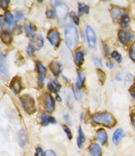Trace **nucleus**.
Listing matches in <instances>:
<instances>
[{
    "label": "nucleus",
    "instance_id": "1",
    "mask_svg": "<svg viewBox=\"0 0 135 156\" xmlns=\"http://www.w3.org/2000/svg\"><path fill=\"white\" fill-rule=\"evenodd\" d=\"M79 41L78 30L74 25H67L65 27V43L69 50H74Z\"/></svg>",
    "mask_w": 135,
    "mask_h": 156
},
{
    "label": "nucleus",
    "instance_id": "2",
    "mask_svg": "<svg viewBox=\"0 0 135 156\" xmlns=\"http://www.w3.org/2000/svg\"><path fill=\"white\" fill-rule=\"evenodd\" d=\"M92 120L97 122V124L104 125L109 128H112L116 125V119L113 118L112 115L109 113H98L94 114L92 116Z\"/></svg>",
    "mask_w": 135,
    "mask_h": 156
},
{
    "label": "nucleus",
    "instance_id": "3",
    "mask_svg": "<svg viewBox=\"0 0 135 156\" xmlns=\"http://www.w3.org/2000/svg\"><path fill=\"white\" fill-rule=\"evenodd\" d=\"M20 101H21V104L24 111L29 114V115H32L36 112V104H35V100L34 98L32 96L28 95H23L21 98H20Z\"/></svg>",
    "mask_w": 135,
    "mask_h": 156
},
{
    "label": "nucleus",
    "instance_id": "4",
    "mask_svg": "<svg viewBox=\"0 0 135 156\" xmlns=\"http://www.w3.org/2000/svg\"><path fill=\"white\" fill-rule=\"evenodd\" d=\"M43 104L44 109H46L48 113H52L55 109L54 99L50 93H44L43 95Z\"/></svg>",
    "mask_w": 135,
    "mask_h": 156
},
{
    "label": "nucleus",
    "instance_id": "5",
    "mask_svg": "<svg viewBox=\"0 0 135 156\" xmlns=\"http://www.w3.org/2000/svg\"><path fill=\"white\" fill-rule=\"evenodd\" d=\"M54 5L55 6L56 15L58 16L60 20H65L68 13V8L62 1H55L54 2Z\"/></svg>",
    "mask_w": 135,
    "mask_h": 156
},
{
    "label": "nucleus",
    "instance_id": "6",
    "mask_svg": "<svg viewBox=\"0 0 135 156\" xmlns=\"http://www.w3.org/2000/svg\"><path fill=\"white\" fill-rule=\"evenodd\" d=\"M86 39H87V42L89 47L91 48H96V44H97V38H96V34L95 31L93 30L91 26H87L86 27Z\"/></svg>",
    "mask_w": 135,
    "mask_h": 156
},
{
    "label": "nucleus",
    "instance_id": "7",
    "mask_svg": "<svg viewBox=\"0 0 135 156\" xmlns=\"http://www.w3.org/2000/svg\"><path fill=\"white\" fill-rule=\"evenodd\" d=\"M47 40L50 43L51 46L57 47L60 43V35L57 30L55 29H51L47 33Z\"/></svg>",
    "mask_w": 135,
    "mask_h": 156
},
{
    "label": "nucleus",
    "instance_id": "8",
    "mask_svg": "<svg viewBox=\"0 0 135 156\" xmlns=\"http://www.w3.org/2000/svg\"><path fill=\"white\" fill-rule=\"evenodd\" d=\"M135 38V36L133 33L129 32V31H119L118 32V39H119L120 43L123 44H127L129 42H131V41Z\"/></svg>",
    "mask_w": 135,
    "mask_h": 156
},
{
    "label": "nucleus",
    "instance_id": "9",
    "mask_svg": "<svg viewBox=\"0 0 135 156\" xmlns=\"http://www.w3.org/2000/svg\"><path fill=\"white\" fill-rule=\"evenodd\" d=\"M9 89L14 94H19L23 89V84H22L21 79H20L19 77H14L9 85Z\"/></svg>",
    "mask_w": 135,
    "mask_h": 156
},
{
    "label": "nucleus",
    "instance_id": "10",
    "mask_svg": "<svg viewBox=\"0 0 135 156\" xmlns=\"http://www.w3.org/2000/svg\"><path fill=\"white\" fill-rule=\"evenodd\" d=\"M0 75L3 78H6L8 75V66L6 61V55L4 53H0Z\"/></svg>",
    "mask_w": 135,
    "mask_h": 156
},
{
    "label": "nucleus",
    "instance_id": "11",
    "mask_svg": "<svg viewBox=\"0 0 135 156\" xmlns=\"http://www.w3.org/2000/svg\"><path fill=\"white\" fill-rule=\"evenodd\" d=\"M36 68H38V71H39V84H40V87H42L43 84L44 78H46L47 68L44 67L43 64L42 62H40V61H36Z\"/></svg>",
    "mask_w": 135,
    "mask_h": 156
},
{
    "label": "nucleus",
    "instance_id": "12",
    "mask_svg": "<svg viewBox=\"0 0 135 156\" xmlns=\"http://www.w3.org/2000/svg\"><path fill=\"white\" fill-rule=\"evenodd\" d=\"M29 44H31V46L35 48V51L36 50H40V48H43V37L40 35H35L34 37L32 38L31 42Z\"/></svg>",
    "mask_w": 135,
    "mask_h": 156
},
{
    "label": "nucleus",
    "instance_id": "13",
    "mask_svg": "<svg viewBox=\"0 0 135 156\" xmlns=\"http://www.w3.org/2000/svg\"><path fill=\"white\" fill-rule=\"evenodd\" d=\"M110 15H112V18L113 19V21H116L118 19H121L123 15H125V12L122 8L112 7V11H110Z\"/></svg>",
    "mask_w": 135,
    "mask_h": 156
},
{
    "label": "nucleus",
    "instance_id": "14",
    "mask_svg": "<svg viewBox=\"0 0 135 156\" xmlns=\"http://www.w3.org/2000/svg\"><path fill=\"white\" fill-rule=\"evenodd\" d=\"M12 35L9 31L7 30H3L1 33H0V40H1V42L5 44H11L12 42Z\"/></svg>",
    "mask_w": 135,
    "mask_h": 156
},
{
    "label": "nucleus",
    "instance_id": "15",
    "mask_svg": "<svg viewBox=\"0 0 135 156\" xmlns=\"http://www.w3.org/2000/svg\"><path fill=\"white\" fill-rule=\"evenodd\" d=\"M40 122H42L43 126H47L50 124H56V120H55V118L48 116L47 114H42L40 115Z\"/></svg>",
    "mask_w": 135,
    "mask_h": 156
},
{
    "label": "nucleus",
    "instance_id": "16",
    "mask_svg": "<svg viewBox=\"0 0 135 156\" xmlns=\"http://www.w3.org/2000/svg\"><path fill=\"white\" fill-rule=\"evenodd\" d=\"M50 68L54 76H58L61 73V70H62V65L58 61H52L50 65Z\"/></svg>",
    "mask_w": 135,
    "mask_h": 156
},
{
    "label": "nucleus",
    "instance_id": "17",
    "mask_svg": "<svg viewBox=\"0 0 135 156\" xmlns=\"http://www.w3.org/2000/svg\"><path fill=\"white\" fill-rule=\"evenodd\" d=\"M97 138H98V140L100 141L101 144H106L108 141V134L106 133V130L103 129L98 130L97 131Z\"/></svg>",
    "mask_w": 135,
    "mask_h": 156
},
{
    "label": "nucleus",
    "instance_id": "18",
    "mask_svg": "<svg viewBox=\"0 0 135 156\" xmlns=\"http://www.w3.org/2000/svg\"><path fill=\"white\" fill-rule=\"evenodd\" d=\"M90 153L91 156H102V148L98 143H93L90 146Z\"/></svg>",
    "mask_w": 135,
    "mask_h": 156
},
{
    "label": "nucleus",
    "instance_id": "19",
    "mask_svg": "<svg viewBox=\"0 0 135 156\" xmlns=\"http://www.w3.org/2000/svg\"><path fill=\"white\" fill-rule=\"evenodd\" d=\"M27 141H28V137H27V133L26 130L22 129L20 130L19 133V144L21 147H25L27 144Z\"/></svg>",
    "mask_w": 135,
    "mask_h": 156
},
{
    "label": "nucleus",
    "instance_id": "20",
    "mask_svg": "<svg viewBox=\"0 0 135 156\" xmlns=\"http://www.w3.org/2000/svg\"><path fill=\"white\" fill-rule=\"evenodd\" d=\"M123 135H124V133L121 129H118L114 131L113 136H112V141H113L114 144H117V143L121 140V138L123 137Z\"/></svg>",
    "mask_w": 135,
    "mask_h": 156
},
{
    "label": "nucleus",
    "instance_id": "21",
    "mask_svg": "<svg viewBox=\"0 0 135 156\" xmlns=\"http://www.w3.org/2000/svg\"><path fill=\"white\" fill-rule=\"evenodd\" d=\"M4 20H5V22L8 26H13L14 25V22H15V18L13 14L11 13L10 11H6L5 15H4Z\"/></svg>",
    "mask_w": 135,
    "mask_h": 156
},
{
    "label": "nucleus",
    "instance_id": "22",
    "mask_svg": "<svg viewBox=\"0 0 135 156\" xmlns=\"http://www.w3.org/2000/svg\"><path fill=\"white\" fill-rule=\"evenodd\" d=\"M84 80H85V76H84V73L82 71H78L77 72V82H76V89L80 90L81 87L83 86L84 83Z\"/></svg>",
    "mask_w": 135,
    "mask_h": 156
},
{
    "label": "nucleus",
    "instance_id": "23",
    "mask_svg": "<svg viewBox=\"0 0 135 156\" xmlns=\"http://www.w3.org/2000/svg\"><path fill=\"white\" fill-rule=\"evenodd\" d=\"M74 60H75V63L77 66H81L83 64V61H84V55L83 52L81 51H76L75 55H74Z\"/></svg>",
    "mask_w": 135,
    "mask_h": 156
},
{
    "label": "nucleus",
    "instance_id": "24",
    "mask_svg": "<svg viewBox=\"0 0 135 156\" xmlns=\"http://www.w3.org/2000/svg\"><path fill=\"white\" fill-rule=\"evenodd\" d=\"M85 142V135L83 133V129H82L81 126L78 128V137H77V145L80 148L83 145V143Z\"/></svg>",
    "mask_w": 135,
    "mask_h": 156
},
{
    "label": "nucleus",
    "instance_id": "25",
    "mask_svg": "<svg viewBox=\"0 0 135 156\" xmlns=\"http://www.w3.org/2000/svg\"><path fill=\"white\" fill-rule=\"evenodd\" d=\"M25 32L28 37H31V38H33V37L35 36V32H36V28L31 25V24H26L25 25Z\"/></svg>",
    "mask_w": 135,
    "mask_h": 156
},
{
    "label": "nucleus",
    "instance_id": "26",
    "mask_svg": "<svg viewBox=\"0 0 135 156\" xmlns=\"http://www.w3.org/2000/svg\"><path fill=\"white\" fill-rule=\"evenodd\" d=\"M86 13H89V7L84 4L83 2H79L78 3V14L79 16L86 14Z\"/></svg>",
    "mask_w": 135,
    "mask_h": 156
},
{
    "label": "nucleus",
    "instance_id": "27",
    "mask_svg": "<svg viewBox=\"0 0 135 156\" xmlns=\"http://www.w3.org/2000/svg\"><path fill=\"white\" fill-rule=\"evenodd\" d=\"M129 23H130V19L128 17V15L127 14H125L122 16V18L120 19V25L121 27L125 29V28H127L129 26Z\"/></svg>",
    "mask_w": 135,
    "mask_h": 156
},
{
    "label": "nucleus",
    "instance_id": "28",
    "mask_svg": "<svg viewBox=\"0 0 135 156\" xmlns=\"http://www.w3.org/2000/svg\"><path fill=\"white\" fill-rule=\"evenodd\" d=\"M134 81H135L134 77L131 74H127V75H126V78H125V86L129 87V85L130 84H133Z\"/></svg>",
    "mask_w": 135,
    "mask_h": 156
},
{
    "label": "nucleus",
    "instance_id": "29",
    "mask_svg": "<svg viewBox=\"0 0 135 156\" xmlns=\"http://www.w3.org/2000/svg\"><path fill=\"white\" fill-rule=\"evenodd\" d=\"M129 56L132 60H135V43H133L129 48Z\"/></svg>",
    "mask_w": 135,
    "mask_h": 156
},
{
    "label": "nucleus",
    "instance_id": "30",
    "mask_svg": "<svg viewBox=\"0 0 135 156\" xmlns=\"http://www.w3.org/2000/svg\"><path fill=\"white\" fill-rule=\"evenodd\" d=\"M73 93H74V96L77 100H82V97H83V94H82V92L80 91V90L78 89H74L73 90Z\"/></svg>",
    "mask_w": 135,
    "mask_h": 156
},
{
    "label": "nucleus",
    "instance_id": "31",
    "mask_svg": "<svg viewBox=\"0 0 135 156\" xmlns=\"http://www.w3.org/2000/svg\"><path fill=\"white\" fill-rule=\"evenodd\" d=\"M112 58H116V60L117 61V62H121V55L117 51H113L112 52Z\"/></svg>",
    "mask_w": 135,
    "mask_h": 156
},
{
    "label": "nucleus",
    "instance_id": "32",
    "mask_svg": "<svg viewBox=\"0 0 135 156\" xmlns=\"http://www.w3.org/2000/svg\"><path fill=\"white\" fill-rule=\"evenodd\" d=\"M55 15H56V12L54 9H50L47 11V17L48 19H54L55 17Z\"/></svg>",
    "mask_w": 135,
    "mask_h": 156
},
{
    "label": "nucleus",
    "instance_id": "33",
    "mask_svg": "<svg viewBox=\"0 0 135 156\" xmlns=\"http://www.w3.org/2000/svg\"><path fill=\"white\" fill-rule=\"evenodd\" d=\"M9 3H10L9 0H0V8L6 10L8 6H9Z\"/></svg>",
    "mask_w": 135,
    "mask_h": 156
},
{
    "label": "nucleus",
    "instance_id": "34",
    "mask_svg": "<svg viewBox=\"0 0 135 156\" xmlns=\"http://www.w3.org/2000/svg\"><path fill=\"white\" fill-rule=\"evenodd\" d=\"M70 17H71V19L73 20V21H74L75 25H79V17L74 13V12H71Z\"/></svg>",
    "mask_w": 135,
    "mask_h": 156
},
{
    "label": "nucleus",
    "instance_id": "35",
    "mask_svg": "<svg viewBox=\"0 0 135 156\" xmlns=\"http://www.w3.org/2000/svg\"><path fill=\"white\" fill-rule=\"evenodd\" d=\"M50 81H51V83L54 84V86L55 89H56V93H58V92H59V90H60V88H61V86H60V84L58 83V81H57L56 79H51Z\"/></svg>",
    "mask_w": 135,
    "mask_h": 156
},
{
    "label": "nucleus",
    "instance_id": "36",
    "mask_svg": "<svg viewBox=\"0 0 135 156\" xmlns=\"http://www.w3.org/2000/svg\"><path fill=\"white\" fill-rule=\"evenodd\" d=\"M62 128H63V130L65 131V133L67 134L68 138H69V139H71V138H72V133H71V130L69 129V128H68L67 126H63Z\"/></svg>",
    "mask_w": 135,
    "mask_h": 156
},
{
    "label": "nucleus",
    "instance_id": "37",
    "mask_svg": "<svg viewBox=\"0 0 135 156\" xmlns=\"http://www.w3.org/2000/svg\"><path fill=\"white\" fill-rule=\"evenodd\" d=\"M34 52H35V48H33L31 44H29L27 48V55L29 56H32V55H34Z\"/></svg>",
    "mask_w": 135,
    "mask_h": 156
},
{
    "label": "nucleus",
    "instance_id": "38",
    "mask_svg": "<svg viewBox=\"0 0 135 156\" xmlns=\"http://www.w3.org/2000/svg\"><path fill=\"white\" fill-rule=\"evenodd\" d=\"M35 156H47L46 153L43 152V148H40V147H36V155Z\"/></svg>",
    "mask_w": 135,
    "mask_h": 156
},
{
    "label": "nucleus",
    "instance_id": "39",
    "mask_svg": "<svg viewBox=\"0 0 135 156\" xmlns=\"http://www.w3.org/2000/svg\"><path fill=\"white\" fill-rule=\"evenodd\" d=\"M63 118H64L65 122H66L68 125H71V124H72L71 119H70V116H69V114H68L67 112H64V114H63Z\"/></svg>",
    "mask_w": 135,
    "mask_h": 156
},
{
    "label": "nucleus",
    "instance_id": "40",
    "mask_svg": "<svg viewBox=\"0 0 135 156\" xmlns=\"http://www.w3.org/2000/svg\"><path fill=\"white\" fill-rule=\"evenodd\" d=\"M15 18H16V20H18V21H21V20H23V19H24V14L22 13L21 11L16 12V14H15Z\"/></svg>",
    "mask_w": 135,
    "mask_h": 156
},
{
    "label": "nucleus",
    "instance_id": "41",
    "mask_svg": "<svg viewBox=\"0 0 135 156\" xmlns=\"http://www.w3.org/2000/svg\"><path fill=\"white\" fill-rule=\"evenodd\" d=\"M47 89L50 90V92H56V89H55V87L54 86V84L51 83V81H50L47 83Z\"/></svg>",
    "mask_w": 135,
    "mask_h": 156
},
{
    "label": "nucleus",
    "instance_id": "42",
    "mask_svg": "<svg viewBox=\"0 0 135 156\" xmlns=\"http://www.w3.org/2000/svg\"><path fill=\"white\" fill-rule=\"evenodd\" d=\"M93 60H94V62H95L96 64L99 65V66H102V65H103V62H102L101 58H99V57H97V56H93Z\"/></svg>",
    "mask_w": 135,
    "mask_h": 156
},
{
    "label": "nucleus",
    "instance_id": "43",
    "mask_svg": "<svg viewBox=\"0 0 135 156\" xmlns=\"http://www.w3.org/2000/svg\"><path fill=\"white\" fill-rule=\"evenodd\" d=\"M103 48H104V52H105V55H108L109 53V47H108L106 44H103Z\"/></svg>",
    "mask_w": 135,
    "mask_h": 156
},
{
    "label": "nucleus",
    "instance_id": "44",
    "mask_svg": "<svg viewBox=\"0 0 135 156\" xmlns=\"http://www.w3.org/2000/svg\"><path fill=\"white\" fill-rule=\"evenodd\" d=\"M46 155L47 156H57L54 151H52V150H47L46 152Z\"/></svg>",
    "mask_w": 135,
    "mask_h": 156
},
{
    "label": "nucleus",
    "instance_id": "45",
    "mask_svg": "<svg viewBox=\"0 0 135 156\" xmlns=\"http://www.w3.org/2000/svg\"><path fill=\"white\" fill-rule=\"evenodd\" d=\"M130 94H131V96L135 99V85H132V87L130 88Z\"/></svg>",
    "mask_w": 135,
    "mask_h": 156
},
{
    "label": "nucleus",
    "instance_id": "46",
    "mask_svg": "<svg viewBox=\"0 0 135 156\" xmlns=\"http://www.w3.org/2000/svg\"><path fill=\"white\" fill-rule=\"evenodd\" d=\"M107 66H108L109 68H110V69H112V68H113V63H112L110 60H108V61H107Z\"/></svg>",
    "mask_w": 135,
    "mask_h": 156
},
{
    "label": "nucleus",
    "instance_id": "47",
    "mask_svg": "<svg viewBox=\"0 0 135 156\" xmlns=\"http://www.w3.org/2000/svg\"><path fill=\"white\" fill-rule=\"evenodd\" d=\"M5 22V20H4V17H2V16H0V28H1L3 26V23Z\"/></svg>",
    "mask_w": 135,
    "mask_h": 156
},
{
    "label": "nucleus",
    "instance_id": "48",
    "mask_svg": "<svg viewBox=\"0 0 135 156\" xmlns=\"http://www.w3.org/2000/svg\"><path fill=\"white\" fill-rule=\"evenodd\" d=\"M132 122H133V125H134V126H135V114L132 116Z\"/></svg>",
    "mask_w": 135,
    "mask_h": 156
},
{
    "label": "nucleus",
    "instance_id": "49",
    "mask_svg": "<svg viewBox=\"0 0 135 156\" xmlns=\"http://www.w3.org/2000/svg\"><path fill=\"white\" fill-rule=\"evenodd\" d=\"M56 100H57V101H59V102L61 101V98H60V96L58 95V94L56 95Z\"/></svg>",
    "mask_w": 135,
    "mask_h": 156
}]
</instances>
